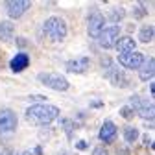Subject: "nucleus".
Listing matches in <instances>:
<instances>
[{"mask_svg": "<svg viewBox=\"0 0 155 155\" xmlns=\"http://www.w3.org/2000/svg\"><path fill=\"white\" fill-rule=\"evenodd\" d=\"M31 153H33V155H43V148H41V146H35Z\"/></svg>", "mask_w": 155, "mask_h": 155, "instance_id": "c85d7f7f", "label": "nucleus"}, {"mask_svg": "<svg viewBox=\"0 0 155 155\" xmlns=\"http://www.w3.org/2000/svg\"><path fill=\"white\" fill-rule=\"evenodd\" d=\"M57 155H70V153H68V151H59Z\"/></svg>", "mask_w": 155, "mask_h": 155, "instance_id": "473e14b6", "label": "nucleus"}, {"mask_svg": "<svg viewBox=\"0 0 155 155\" xmlns=\"http://www.w3.org/2000/svg\"><path fill=\"white\" fill-rule=\"evenodd\" d=\"M92 155H109V151H107L104 146H98V148L92 150Z\"/></svg>", "mask_w": 155, "mask_h": 155, "instance_id": "393cba45", "label": "nucleus"}, {"mask_svg": "<svg viewBox=\"0 0 155 155\" xmlns=\"http://www.w3.org/2000/svg\"><path fill=\"white\" fill-rule=\"evenodd\" d=\"M139 39L142 43H151L153 41V26H144L139 31Z\"/></svg>", "mask_w": 155, "mask_h": 155, "instance_id": "6ab92c4d", "label": "nucleus"}, {"mask_svg": "<svg viewBox=\"0 0 155 155\" xmlns=\"http://www.w3.org/2000/svg\"><path fill=\"white\" fill-rule=\"evenodd\" d=\"M0 153H2V151H0Z\"/></svg>", "mask_w": 155, "mask_h": 155, "instance_id": "72a5a7b5", "label": "nucleus"}, {"mask_svg": "<svg viewBox=\"0 0 155 155\" xmlns=\"http://www.w3.org/2000/svg\"><path fill=\"white\" fill-rule=\"evenodd\" d=\"M26 120L30 124H37V126H46L50 122H54L59 116V107L55 105H46V104H39V105H31L26 109L24 113Z\"/></svg>", "mask_w": 155, "mask_h": 155, "instance_id": "f257e3e1", "label": "nucleus"}, {"mask_svg": "<svg viewBox=\"0 0 155 155\" xmlns=\"http://www.w3.org/2000/svg\"><path fill=\"white\" fill-rule=\"evenodd\" d=\"M17 126H18V118L11 109H2L0 111V135L15 133Z\"/></svg>", "mask_w": 155, "mask_h": 155, "instance_id": "20e7f679", "label": "nucleus"}, {"mask_svg": "<svg viewBox=\"0 0 155 155\" xmlns=\"http://www.w3.org/2000/svg\"><path fill=\"white\" fill-rule=\"evenodd\" d=\"M140 104H142V98H140L139 94H133L131 98H129V105H127V107H129V109L135 113V111L139 109V105H140Z\"/></svg>", "mask_w": 155, "mask_h": 155, "instance_id": "4be33fe9", "label": "nucleus"}, {"mask_svg": "<svg viewBox=\"0 0 155 155\" xmlns=\"http://www.w3.org/2000/svg\"><path fill=\"white\" fill-rule=\"evenodd\" d=\"M139 129L137 127H135V126H126L124 127V139H126V142H135V140H137L139 139Z\"/></svg>", "mask_w": 155, "mask_h": 155, "instance_id": "f3484780", "label": "nucleus"}, {"mask_svg": "<svg viewBox=\"0 0 155 155\" xmlns=\"http://www.w3.org/2000/svg\"><path fill=\"white\" fill-rule=\"evenodd\" d=\"M91 68V59L89 57H78V59H70L67 63V70L74 74H83Z\"/></svg>", "mask_w": 155, "mask_h": 155, "instance_id": "9b49d317", "label": "nucleus"}, {"mask_svg": "<svg viewBox=\"0 0 155 155\" xmlns=\"http://www.w3.org/2000/svg\"><path fill=\"white\" fill-rule=\"evenodd\" d=\"M37 80L41 81V83H45V85H48L50 89H54V91H59V92H63V91H68V87H70V83H68V80L65 76H61V74H50V72H41L37 76Z\"/></svg>", "mask_w": 155, "mask_h": 155, "instance_id": "7ed1b4c3", "label": "nucleus"}, {"mask_svg": "<svg viewBox=\"0 0 155 155\" xmlns=\"http://www.w3.org/2000/svg\"><path fill=\"white\" fill-rule=\"evenodd\" d=\"M31 6L30 0H11V2H8V15L11 18H18L22 17L24 11H28Z\"/></svg>", "mask_w": 155, "mask_h": 155, "instance_id": "6e6552de", "label": "nucleus"}, {"mask_svg": "<svg viewBox=\"0 0 155 155\" xmlns=\"http://www.w3.org/2000/svg\"><path fill=\"white\" fill-rule=\"evenodd\" d=\"M15 45H17L18 48H26V46H30L24 37H15Z\"/></svg>", "mask_w": 155, "mask_h": 155, "instance_id": "b1692460", "label": "nucleus"}, {"mask_svg": "<svg viewBox=\"0 0 155 155\" xmlns=\"http://www.w3.org/2000/svg\"><path fill=\"white\" fill-rule=\"evenodd\" d=\"M98 137H100V140H102L104 144H111V142L116 139V126H114V122L105 120V122L102 124V127H100Z\"/></svg>", "mask_w": 155, "mask_h": 155, "instance_id": "1a4fd4ad", "label": "nucleus"}, {"mask_svg": "<svg viewBox=\"0 0 155 155\" xmlns=\"http://www.w3.org/2000/svg\"><path fill=\"white\" fill-rule=\"evenodd\" d=\"M116 153H118V155H129L131 151H129V150L124 146V148H118V150H116Z\"/></svg>", "mask_w": 155, "mask_h": 155, "instance_id": "cd10ccee", "label": "nucleus"}, {"mask_svg": "<svg viewBox=\"0 0 155 155\" xmlns=\"http://www.w3.org/2000/svg\"><path fill=\"white\" fill-rule=\"evenodd\" d=\"M26 102H30L33 105H39V104H46L48 98L45 94H30V96H26Z\"/></svg>", "mask_w": 155, "mask_h": 155, "instance_id": "412c9836", "label": "nucleus"}, {"mask_svg": "<svg viewBox=\"0 0 155 155\" xmlns=\"http://www.w3.org/2000/svg\"><path fill=\"white\" fill-rule=\"evenodd\" d=\"M120 114L124 116V118H126V120H131L135 113H133V111H131V109H129V107L126 105V107H122V109H120Z\"/></svg>", "mask_w": 155, "mask_h": 155, "instance_id": "5701e85b", "label": "nucleus"}, {"mask_svg": "<svg viewBox=\"0 0 155 155\" xmlns=\"http://www.w3.org/2000/svg\"><path fill=\"white\" fill-rule=\"evenodd\" d=\"M21 155H33V153H31V150H24V151H22Z\"/></svg>", "mask_w": 155, "mask_h": 155, "instance_id": "2f4dec72", "label": "nucleus"}, {"mask_svg": "<svg viewBox=\"0 0 155 155\" xmlns=\"http://www.w3.org/2000/svg\"><path fill=\"white\" fill-rule=\"evenodd\" d=\"M109 81L114 85V87H126L127 85V76H126V72L124 70H118V68H114V70H111L109 72Z\"/></svg>", "mask_w": 155, "mask_h": 155, "instance_id": "4468645a", "label": "nucleus"}, {"mask_svg": "<svg viewBox=\"0 0 155 155\" xmlns=\"http://www.w3.org/2000/svg\"><path fill=\"white\" fill-rule=\"evenodd\" d=\"M113 65V59H111V57H104V59H102V67L104 68H109Z\"/></svg>", "mask_w": 155, "mask_h": 155, "instance_id": "bb28decb", "label": "nucleus"}, {"mask_svg": "<svg viewBox=\"0 0 155 155\" xmlns=\"http://www.w3.org/2000/svg\"><path fill=\"white\" fill-rule=\"evenodd\" d=\"M153 72H155V59L153 57H150V59H146L142 63V67L139 68V80L140 81H148L153 78Z\"/></svg>", "mask_w": 155, "mask_h": 155, "instance_id": "ddd939ff", "label": "nucleus"}, {"mask_svg": "<svg viewBox=\"0 0 155 155\" xmlns=\"http://www.w3.org/2000/svg\"><path fill=\"white\" fill-rule=\"evenodd\" d=\"M124 17H126V11H124V8H113V9L109 11V17H107V18H109V21L113 22V26H114L116 22H120Z\"/></svg>", "mask_w": 155, "mask_h": 155, "instance_id": "a211bd4d", "label": "nucleus"}, {"mask_svg": "<svg viewBox=\"0 0 155 155\" xmlns=\"http://www.w3.org/2000/svg\"><path fill=\"white\" fill-rule=\"evenodd\" d=\"M43 31H45V35L50 39V41L59 43V41H63V39L67 37L68 30H67L65 18H61V17H50V18H46L45 24H43Z\"/></svg>", "mask_w": 155, "mask_h": 155, "instance_id": "f03ea898", "label": "nucleus"}, {"mask_svg": "<svg viewBox=\"0 0 155 155\" xmlns=\"http://www.w3.org/2000/svg\"><path fill=\"white\" fill-rule=\"evenodd\" d=\"M118 33H120L118 24L104 28V30H102V33L98 35V43H100V46H102V48H105V50L113 48V46H114V43H116V39H118Z\"/></svg>", "mask_w": 155, "mask_h": 155, "instance_id": "0eeeda50", "label": "nucleus"}, {"mask_svg": "<svg viewBox=\"0 0 155 155\" xmlns=\"http://www.w3.org/2000/svg\"><path fill=\"white\" fill-rule=\"evenodd\" d=\"M135 46H137V41H135L133 37H129V35H124V37L116 39V43H114L113 48H116V50H118V55H122V54L135 52Z\"/></svg>", "mask_w": 155, "mask_h": 155, "instance_id": "9d476101", "label": "nucleus"}, {"mask_svg": "<svg viewBox=\"0 0 155 155\" xmlns=\"http://www.w3.org/2000/svg\"><path fill=\"white\" fill-rule=\"evenodd\" d=\"M92 107H94V109H100V107H104V104H102V102H94Z\"/></svg>", "mask_w": 155, "mask_h": 155, "instance_id": "c756f323", "label": "nucleus"}, {"mask_svg": "<svg viewBox=\"0 0 155 155\" xmlns=\"http://www.w3.org/2000/svg\"><path fill=\"white\" fill-rule=\"evenodd\" d=\"M28 67H30V55H26V54H17L9 61V68L13 72H22Z\"/></svg>", "mask_w": 155, "mask_h": 155, "instance_id": "f8f14e48", "label": "nucleus"}, {"mask_svg": "<svg viewBox=\"0 0 155 155\" xmlns=\"http://www.w3.org/2000/svg\"><path fill=\"white\" fill-rule=\"evenodd\" d=\"M140 118H144V120H150V122H153V104L151 102H146V100H142V104L139 105V109L135 111Z\"/></svg>", "mask_w": 155, "mask_h": 155, "instance_id": "dca6fc26", "label": "nucleus"}, {"mask_svg": "<svg viewBox=\"0 0 155 155\" xmlns=\"http://www.w3.org/2000/svg\"><path fill=\"white\" fill-rule=\"evenodd\" d=\"M87 148H89V142H87V140H78V142H76V150H81V151H83V150H87Z\"/></svg>", "mask_w": 155, "mask_h": 155, "instance_id": "a878e982", "label": "nucleus"}, {"mask_svg": "<svg viewBox=\"0 0 155 155\" xmlns=\"http://www.w3.org/2000/svg\"><path fill=\"white\" fill-rule=\"evenodd\" d=\"M150 92L155 94V83H153V81H150Z\"/></svg>", "mask_w": 155, "mask_h": 155, "instance_id": "7c9ffc66", "label": "nucleus"}, {"mask_svg": "<svg viewBox=\"0 0 155 155\" xmlns=\"http://www.w3.org/2000/svg\"><path fill=\"white\" fill-rule=\"evenodd\" d=\"M61 127L65 129L67 137L72 139V133H74V129L78 127V124H74V120H70V118H63V120H61Z\"/></svg>", "mask_w": 155, "mask_h": 155, "instance_id": "aec40b11", "label": "nucleus"}, {"mask_svg": "<svg viewBox=\"0 0 155 155\" xmlns=\"http://www.w3.org/2000/svg\"><path fill=\"white\" fill-rule=\"evenodd\" d=\"M144 61H146V57H144V54H140V52H129V54L118 55V63H120L124 68H127V70H139Z\"/></svg>", "mask_w": 155, "mask_h": 155, "instance_id": "39448f33", "label": "nucleus"}, {"mask_svg": "<svg viewBox=\"0 0 155 155\" xmlns=\"http://www.w3.org/2000/svg\"><path fill=\"white\" fill-rule=\"evenodd\" d=\"M105 28V17L100 11H94L89 15V21H87V33L92 39H98V35L102 33V30Z\"/></svg>", "mask_w": 155, "mask_h": 155, "instance_id": "423d86ee", "label": "nucleus"}, {"mask_svg": "<svg viewBox=\"0 0 155 155\" xmlns=\"http://www.w3.org/2000/svg\"><path fill=\"white\" fill-rule=\"evenodd\" d=\"M15 35V26L11 21H2L0 22V41H11Z\"/></svg>", "mask_w": 155, "mask_h": 155, "instance_id": "2eb2a0df", "label": "nucleus"}]
</instances>
